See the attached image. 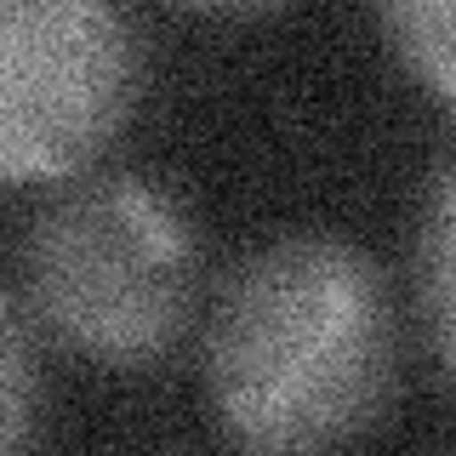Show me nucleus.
Wrapping results in <instances>:
<instances>
[{
	"label": "nucleus",
	"mask_w": 456,
	"mask_h": 456,
	"mask_svg": "<svg viewBox=\"0 0 456 456\" xmlns=\"http://www.w3.org/2000/svg\"><path fill=\"white\" fill-rule=\"evenodd\" d=\"M399 388V303L337 234H280L228 268L206 320V394L256 456H325L382 422Z\"/></svg>",
	"instance_id": "f257e3e1"
},
{
	"label": "nucleus",
	"mask_w": 456,
	"mask_h": 456,
	"mask_svg": "<svg viewBox=\"0 0 456 456\" xmlns=\"http://www.w3.org/2000/svg\"><path fill=\"white\" fill-rule=\"evenodd\" d=\"M28 320L103 370L160 365L200 303V228L137 171H92L40 206L23 240Z\"/></svg>",
	"instance_id": "f03ea898"
},
{
	"label": "nucleus",
	"mask_w": 456,
	"mask_h": 456,
	"mask_svg": "<svg viewBox=\"0 0 456 456\" xmlns=\"http://www.w3.org/2000/svg\"><path fill=\"white\" fill-rule=\"evenodd\" d=\"M142 97V28L103 0H0V189L75 177Z\"/></svg>",
	"instance_id": "7ed1b4c3"
},
{
	"label": "nucleus",
	"mask_w": 456,
	"mask_h": 456,
	"mask_svg": "<svg viewBox=\"0 0 456 456\" xmlns=\"http://www.w3.org/2000/svg\"><path fill=\"white\" fill-rule=\"evenodd\" d=\"M451 268H456V171L439 160L434 194H428V223L417 240V274H422V320H428V348L434 370H451Z\"/></svg>",
	"instance_id": "20e7f679"
},
{
	"label": "nucleus",
	"mask_w": 456,
	"mask_h": 456,
	"mask_svg": "<svg viewBox=\"0 0 456 456\" xmlns=\"http://www.w3.org/2000/svg\"><path fill=\"white\" fill-rule=\"evenodd\" d=\"M40 428V360L23 314L0 291V456H28Z\"/></svg>",
	"instance_id": "39448f33"
},
{
	"label": "nucleus",
	"mask_w": 456,
	"mask_h": 456,
	"mask_svg": "<svg viewBox=\"0 0 456 456\" xmlns=\"http://www.w3.org/2000/svg\"><path fill=\"white\" fill-rule=\"evenodd\" d=\"M382 40L394 46V57L411 69V80H422L439 103H451V6L445 0H399L382 6Z\"/></svg>",
	"instance_id": "423d86ee"
}]
</instances>
